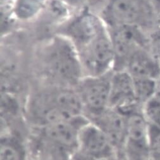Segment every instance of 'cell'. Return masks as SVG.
Returning <instances> with one entry per match:
<instances>
[{
	"instance_id": "1",
	"label": "cell",
	"mask_w": 160,
	"mask_h": 160,
	"mask_svg": "<svg viewBox=\"0 0 160 160\" xmlns=\"http://www.w3.org/2000/svg\"><path fill=\"white\" fill-rule=\"evenodd\" d=\"M89 121L82 115L33 127L28 145L29 156L42 160H71L78 150L79 132Z\"/></svg>"
},
{
	"instance_id": "2",
	"label": "cell",
	"mask_w": 160,
	"mask_h": 160,
	"mask_svg": "<svg viewBox=\"0 0 160 160\" xmlns=\"http://www.w3.org/2000/svg\"><path fill=\"white\" fill-rule=\"evenodd\" d=\"M104 17L112 28L134 26L149 33L159 16L146 0H111L104 12Z\"/></svg>"
},
{
	"instance_id": "3",
	"label": "cell",
	"mask_w": 160,
	"mask_h": 160,
	"mask_svg": "<svg viewBox=\"0 0 160 160\" xmlns=\"http://www.w3.org/2000/svg\"><path fill=\"white\" fill-rule=\"evenodd\" d=\"M44 57L47 70L53 77L68 84H78L81 80L80 57L68 41L54 39L47 48Z\"/></svg>"
},
{
	"instance_id": "4",
	"label": "cell",
	"mask_w": 160,
	"mask_h": 160,
	"mask_svg": "<svg viewBox=\"0 0 160 160\" xmlns=\"http://www.w3.org/2000/svg\"><path fill=\"white\" fill-rule=\"evenodd\" d=\"M112 75L90 76L77 84V93L81 99L84 115L89 120L109 108Z\"/></svg>"
},
{
	"instance_id": "5",
	"label": "cell",
	"mask_w": 160,
	"mask_h": 160,
	"mask_svg": "<svg viewBox=\"0 0 160 160\" xmlns=\"http://www.w3.org/2000/svg\"><path fill=\"white\" fill-rule=\"evenodd\" d=\"M110 36L115 52L117 71L125 70L126 65L138 49L148 48V33L134 26H117L113 28Z\"/></svg>"
},
{
	"instance_id": "6",
	"label": "cell",
	"mask_w": 160,
	"mask_h": 160,
	"mask_svg": "<svg viewBox=\"0 0 160 160\" xmlns=\"http://www.w3.org/2000/svg\"><path fill=\"white\" fill-rule=\"evenodd\" d=\"M77 151L99 160H115L120 155L107 136L90 121L79 132Z\"/></svg>"
},
{
	"instance_id": "7",
	"label": "cell",
	"mask_w": 160,
	"mask_h": 160,
	"mask_svg": "<svg viewBox=\"0 0 160 160\" xmlns=\"http://www.w3.org/2000/svg\"><path fill=\"white\" fill-rule=\"evenodd\" d=\"M122 155L125 160H150L148 124L142 110L128 115L127 134Z\"/></svg>"
},
{
	"instance_id": "8",
	"label": "cell",
	"mask_w": 160,
	"mask_h": 160,
	"mask_svg": "<svg viewBox=\"0 0 160 160\" xmlns=\"http://www.w3.org/2000/svg\"><path fill=\"white\" fill-rule=\"evenodd\" d=\"M79 50L81 52L82 63L91 76L105 75L115 64V52L112 39L105 32Z\"/></svg>"
},
{
	"instance_id": "9",
	"label": "cell",
	"mask_w": 160,
	"mask_h": 160,
	"mask_svg": "<svg viewBox=\"0 0 160 160\" xmlns=\"http://www.w3.org/2000/svg\"><path fill=\"white\" fill-rule=\"evenodd\" d=\"M109 108L118 110L125 115L142 110L136 101L133 78L125 70L116 71L111 78Z\"/></svg>"
},
{
	"instance_id": "10",
	"label": "cell",
	"mask_w": 160,
	"mask_h": 160,
	"mask_svg": "<svg viewBox=\"0 0 160 160\" xmlns=\"http://www.w3.org/2000/svg\"><path fill=\"white\" fill-rule=\"evenodd\" d=\"M89 121L96 125L107 136L122 154L127 134L128 116L117 110L108 108Z\"/></svg>"
},
{
	"instance_id": "11",
	"label": "cell",
	"mask_w": 160,
	"mask_h": 160,
	"mask_svg": "<svg viewBox=\"0 0 160 160\" xmlns=\"http://www.w3.org/2000/svg\"><path fill=\"white\" fill-rule=\"evenodd\" d=\"M101 22L89 12H83L68 25L67 34L78 49L85 47L104 32Z\"/></svg>"
},
{
	"instance_id": "12",
	"label": "cell",
	"mask_w": 160,
	"mask_h": 160,
	"mask_svg": "<svg viewBox=\"0 0 160 160\" xmlns=\"http://www.w3.org/2000/svg\"><path fill=\"white\" fill-rule=\"evenodd\" d=\"M125 70L133 78L157 81L160 77V60L148 48H141L129 58Z\"/></svg>"
},
{
	"instance_id": "13",
	"label": "cell",
	"mask_w": 160,
	"mask_h": 160,
	"mask_svg": "<svg viewBox=\"0 0 160 160\" xmlns=\"http://www.w3.org/2000/svg\"><path fill=\"white\" fill-rule=\"evenodd\" d=\"M28 145L15 134L6 132L1 136L0 160H29Z\"/></svg>"
},
{
	"instance_id": "14",
	"label": "cell",
	"mask_w": 160,
	"mask_h": 160,
	"mask_svg": "<svg viewBox=\"0 0 160 160\" xmlns=\"http://www.w3.org/2000/svg\"><path fill=\"white\" fill-rule=\"evenodd\" d=\"M156 82V81L151 79L133 78L134 96L142 107L145 102L154 97Z\"/></svg>"
},
{
	"instance_id": "15",
	"label": "cell",
	"mask_w": 160,
	"mask_h": 160,
	"mask_svg": "<svg viewBox=\"0 0 160 160\" xmlns=\"http://www.w3.org/2000/svg\"><path fill=\"white\" fill-rule=\"evenodd\" d=\"M142 115L148 124L160 128V100L152 98L142 107Z\"/></svg>"
},
{
	"instance_id": "16",
	"label": "cell",
	"mask_w": 160,
	"mask_h": 160,
	"mask_svg": "<svg viewBox=\"0 0 160 160\" xmlns=\"http://www.w3.org/2000/svg\"><path fill=\"white\" fill-rule=\"evenodd\" d=\"M41 0H18L16 13L21 18L32 17L39 9Z\"/></svg>"
},
{
	"instance_id": "17",
	"label": "cell",
	"mask_w": 160,
	"mask_h": 160,
	"mask_svg": "<svg viewBox=\"0 0 160 160\" xmlns=\"http://www.w3.org/2000/svg\"><path fill=\"white\" fill-rule=\"evenodd\" d=\"M150 160H160V128L148 125Z\"/></svg>"
},
{
	"instance_id": "18",
	"label": "cell",
	"mask_w": 160,
	"mask_h": 160,
	"mask_svg": "<svg viewBox=\"0 0 160 160\" xmlns=\"http://www.w3.org/2000/svg\"><path fill=\"white\" fill-rule=\"evenodd\" d=\"M149 49L160 60V16L154 28L148 34Z\"/></svg>"
},
{
	"instance_id": "19",
	"label": "cell",
	"mask_w": 160,
	"mask_h": 160,
	"mask_svg": "<svg viewBox=\"0 0 160 160\" xmlns=\"http://www.w3.org/2000/svg\"><path fill=\"white\" fill-rule=\"evenodd\" d=\"M146 1L155 13L160 16V0H146Z\"/></svg>"
},
{
	"instance_id": "20",
	"label": "cell",
	"mask_w": 160,
	"mask_h": 160,
	"mask_svg": "<svg viewBox=\"0 0 160 160\" xmlns=\"http://www.w3.org/2000/svg\"><path fill=\"white\" fill-rule=\"evenodd\" d=\"M71 160H99V159L92 158L91 157L87 156L86 155L81 154V152L77 151V152L73 155V156L72 157Z\"/></svg>"
},
{
	"instance_id": "21",
	"label": "cell",
	"mask_w": 160,
	"mask_h": 160,
	"mask_svg": "<svg viewBox=\"0 0 160 160\" xmlns=\"http://www.w3.org/2000/svg\"><path fill=\"white\" fill-rule=\"evenodd\" d=\"M154 98L160 100V77L156 81V90Z\"/></svg>"
},
{
	"instance_id": "22",
	"label": "cell",
	"mask_w": 160,
	"mask_h": 160,
	"mask_svg": "<svg viewBox=\"0 0 160 160\" xmlns=\"http://www.w3.org/2000/svg\"><path fill=\"white\" fill-rule=\"evenodd\" d=\"M29 160H42V159H36V158H33L29 156Z\"/></svg>"
},
{
	"instance_id": "23",
	"label": "cell",
	"mask_w": 160,
	"mask_h": 160,
	"mask_svg": "<svg viewBox=\"0 0 160 160\" xmlns=\"http://www.w3.org/2000/svg\"><path fill=\"white\" fill-rule=\"evenodd\" d=\"M116 160H125V159H124V158H122V159H120L119 158H118V159H116Z\"/></svg>"
}]
</instances>
